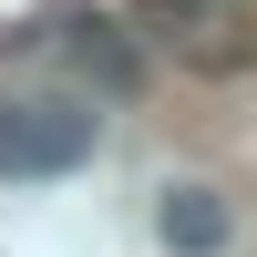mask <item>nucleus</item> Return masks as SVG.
I'll return each mask as SVG.
<instances>
[{
	"mask_svg": "<svg viewBox=\"0 0 257 257\" xmlns=\"http://www.w3.org/2000/svg\"><path fill=\"white\" fill-rule=\"evenodd\" d=\"M155 226H165V247H175V257H216V247H226V206H216V185H165Z\"/></svg>",
	"mask_w": 257,
	"mask_h": 257,
	"instance_id": "3",
	"label": "nucleus"
},
{
	"mask_svg": "<svg viewBox=\"0 0 257 257\" xmlns=\"http://www.w3.org/2000/svg\"><path fill=\"white\" fill-rule=\"evenodd\" d=\"M93 155V113L72 93H0V175H72Z\"/></svg>",
	"mask_w": 257,
	"mask_h": 257,
	"instance_id": "2",
	"label": "nucleus"
},
{
	"mask_svg": "<svg viewBox=\"0 0 257 257\" xmlns=\"http://www.w3.org/2000/svg\"><path fill=\"white\" fill-rule=\"evenodd\" d=\"M123 31L185 72H247L257 62V11L247 0H123Z\"/></svg>",
	"mask_w": 257,
	"mask_h": 257,
	"instance_id": "1",
	"label": "nucleus"
}]
</instances>
